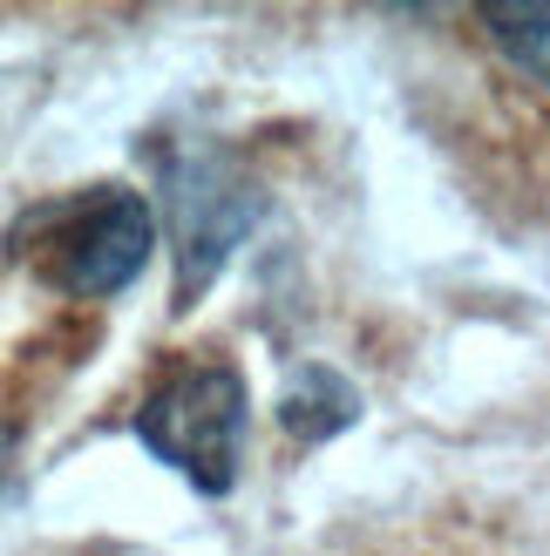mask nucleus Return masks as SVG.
Returning a JSON list of instances; mask_svg holds the SVG:
<instances>
[{
    "label": "nucleus",
    "mask_w": 550,
    "mask_h": 556,
    "mask_svg": "<svg viewBox=\"0 0 550 556\" xmlns=\"http://www.w3.org/2000/svg\"><path fill=\"white\" fill-rule=\"evenodd\" d=\"M483 35L503 48V62H516L530 81L550 89V8L543 0H510V8H483Z\"/></svg>",
    "instance_id": "5"
},
{
    "label": "nucleus",
    "mask_w": 550,
    "mask_h": 556,
    "mask_svg": "<svg viewBox=\"0 0 550 556\" xmlns=\"http://www.w3.org/2000/svg\"><path fill=\"white\" fill-rule=\"evenodd\" d=\"M8 462H14V428L0 421V476H8Z\"/></svg>",
    "instance_id": "6"
},
{
    "label": "nucleus",
    "mask_w": 550,
    "mask_h": 556,
    "mask_svg": "<svg viewBox=\"0 0 550 556\" xmlns=\"http://www.w3.org/2000/svg\"><path fill=\"white\" fill-rule=\"evenodd\" d=\"M14 244L68 299H116L157 252V204L123 184H96L62 204L27 211Z\"/></svg>",
    "instance_id": "2"
},
{
    "label": "nucleus",
    "mask_w": 550,
    "mask_h": 556,
    "mask_svg": "<svg viewBox=\"0 0 550 556\" xmlns=\"http://www.w3.org/2000/svg\"><path fill=\"white\" fill-rule=\"evenodd\" d=\"M353 421H361V387H353L340 367L313 359V367L286 374V387H279V428L292 441H334Z\"/></svg>",
    "instance_id": "4"
},
{
    "label": "nucleus",
    "mask_w": 550,
    "mask_h": 556,
    "mask_svg": "<svg viewBox=\"0 0 550 556\" xmlns=\"http://www.w3.org/2000/svg\"><path fill=\"white\" fill-rule=\"evenodd\" d=\"M245 428H252V394L225 359L171 367L136 407V441L198 495H232L245 468Z\"/></svg>",
    "instance_id": "3"
},
{
    "label": "nucleus",
    "mask_w": 550,
    "mask_h": 556,
    "mask_svg": "<svg viewBox=\"0 0 550 556\" xmlns=\"http://www.w3.org/2000/svg\"><path fill=\"white\" fill-rule=\"evenodd\" d=\"M157 184H163V225H171V252H177V313L198 305L217 271L232 265V252L259 231L265 217V190L245 163L211 143V136H190V143L157 156Z\"/></svg>",
    "instance_id": "1"
}]
</instances>
